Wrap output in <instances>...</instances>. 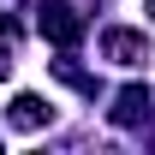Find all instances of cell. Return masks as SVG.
I'll return each mask as SVG.
<instances>
[{
	"label": "cell",
	"mask_w": 155,
	"mask_h": 155,
	"mask_svg": "<svg viewBox=\"0 0 155 155\" xmlns=\"http://www.w3.org/2000/svg\"><path fill=\"white\" fill-rule=\"evenodd\" d=\"M101 48H107V60H119V66L149 60V42L137 36V30H107V36H101Z\"/></svg>",
	"instance_id": "7a4b0ae2"
},
{
	"label": "cell",
	"mask_w": 155,
	"mask_h": 155,
	"mask_svg": "<svg viewBox=\"0 0 155 155\" xmlns=\"http://www.w3.org/2000/svg\"><path fill=\"white\" fill-rule=\"evenodd\" d=\"M143 114H149V90H143V84H125L114 96V125H137Z\"/></svg>",
	"instance_id": "277c9868"
},
{
	"label": "cell",
	"mask_w": 155,
	"mask_h": 155,
	"mask_svg": "<svg viewBox=\"0 0 155 155\" xmlns=\"http://www.w3.org/2000/svg\"><path fill=\"white\" fill-rule=\"evenodd\" d=\"M6 119H12L18 131H42V125L54 119V107H42V96H12V107H6Z\"/></svg>",
	"instance_id": "3957f363"
},
{
	"label": "cell",
	"mask_w": 155,
	"mask_h": 155,
	"mask_svg": "<svg viewBox=\"0 0 155 155\" xmlns=\"http://www.w3.org/2000/svg\"><path fill=\"white\" fill-rule=\"evenodd\" d=\"M149 12H155V0H149Z\"/></svg>",
	"instance_id": "5b68a950"
},
{
	"label": "cell",
	"mask_w": 155,
	"mask_h": 155,
	"mask_svg": "<svg viewBox=\"0 0 155 155\" xmlns=\"http://www.w3.org/2000/svg\"><path fill=\"white\" fill-rule=\"evenodd\" d=\"M36 24H42V36L60 42V48H72V42L84 36V18H78L66 0H36Z\"/></svg>",
	"instance_id": "6da1fadb"
}]
</instances>
